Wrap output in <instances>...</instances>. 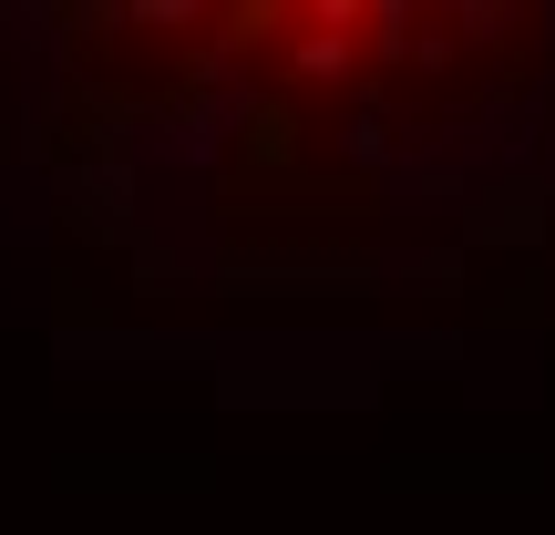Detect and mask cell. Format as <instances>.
<instances>
[{
	"label": "cell",
	"mask_w": 555,
	"mask_h": 535,
	"mask_svg": "<svg viewBox=\"0 0 555 535\" xmlns=\"http://www.w3.org/2000/svg\"><path fill=\"white\" fill-rule=\"evenodd\" d=\"M555 217V0H21L0 258L103 298H360Z\"/></svg>",
	"instance_id": "6da1fadb"
}]
</instances>
